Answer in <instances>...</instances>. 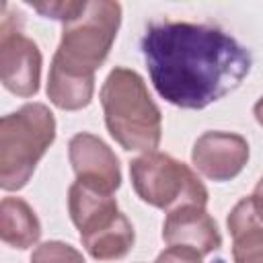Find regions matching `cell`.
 I'll return each instance as SVG.
<instances>
[{"label": "cell", "mask_w": 263, "mask_h": 263, "mask_svg": "<svg viewBox=\"0 0 263 263\" xmlns=\"http://www.w3.org/2000/svg\"><path fill=\"white\" fill-rule=\"evenodd\" d=\"M140 49L156 92L181 109H205L249 76L251 51L216 25L150 23Z\"/></svg>", "instance_id": "6da1fadb"}, {"label": "cell", "mask_w": 263, "mask_h": 263, "mask_svg": "<svg viewBox=\"0 0 263 263\" xmlns=\"http://www.w3.org/2000/svg\"><path fill=\"white\" fill-rule=\"evenodd\" d=\"M41 236V222L35 210L21 197H4L0 203V238L4 245L25 251Z\"/></svg>", "instance_id": "7c38bea8"}, {"label": "cell", "mask_w": 263, "mask_h": 263, "mask_svg": "<svg viewBox=\"0 0 263 263\" xmlns=\"http://www.w3.org/2000/svg\"><path fill=\"white\" fill-rule=\"evenodd\" d=\"M201 257L203 255L189 247H166L154 263H201Z\"/></svg>", "instance_id": "2e32d148"}, {"label": "cell", "mask_w": 263, "mask_h": 263, "mask_svg": "<svg viewBox=\"0 0 263 263\" xmlns=\"http://www.w3.org/2000/svg\"><path fill=\"white\" fill-rule=\"evenodd\" d=\"M162 240L168 247H189L199 255H210L222 247V234L216 220L203 205H183L166 214Z\"/></svg>", "instance_id": "9c48e42d"}, {"label": "cell", "mask_w": 263, "mask_h": 263, "mask_svg": "<svg viewBox=\"0 0 263 263\" xmlns=\"http://www.w3.org/2000/svg\"><path fill=\"white\" fill-rule=\"evenodd\" d=\"M55 140V117L43 103H27L0 121V187L23 189Z\"/></svg>", "instance_id": "277c9868"}, {"label": "cell", "mask_w": 263, "mask_h": 263, "mask_svg": "<svg viewBox=\"0 0 263 263\" xmlns=\"http://www.w3.org/2000/svg\"><path fill=\"white\" fill-rule=\"evenodd\" d=\"M31 263H86V261L82 253L72 245L62 240H47L33 251Z\"/></svg>", "instance_id": "5bb4252c"}, {"label": "cell", "mask_w": 263, "mask_h": 263, "mask_svg": "<svg viewBox=\"0 0 263 263\" xmlns=\"http://www.w3.org/2000/svg\"><path fill=\"white\" fill-rule=\"evenodd\" d=\"M80 240H82V247L86 249V253L92 259H97V261H117V259H123L132 251V247L136 242V232H134V226L127 220V216L121 214L107 228H103L95 234L82 236Z\"/></svg>", "instance_id": "4fadbf2b"}, {"label": "cell", "mask_w": 263, "mask_h": 263, "mask_svg": "<svg viewBox=\"0 0 263 263\" xmlns=\"http://www.w3.org/2000/svg\"><path fill=\"white\" fill-rule=\"evenodd\" d=\"M191 162L210 181H230L249 162V142L240 134L205 132L191 148Z\"/></svg>", "instance_id": "ba28073f"}, {"label": "cell", "mask_w": 263, "mask_h": 263, "mask_svg": "<svg viewBox=\"0 0 263 263\" xmlns=\"http://www.w3.org/2000/svg\"><path fill=\"white\" fill-rule=\"evenodd\" d=\"M121 25V4L88 2L84 12L66 23L47 74V97L64 111H78L92 101L95 72L107 60Z\"/></svg>", "instance_id": "7a4b0ae2"}, {"label": "cell", "mask_w": 263, "mask_h": 263, "mask_svg": "<svg viewBox=\"0 0 263 263\" xmlns=\"http://www.w3.org/2000/svg\"><path fill=\"white\" fill-rule=\"evenodd\" d=\"M68 212L72 224L80 232V238L107 228L121 216L113 193L99 191L78 181L68 189Z\"/></svg>", "instance_id": "30bf717a"}, {"label": "cell", "mask_w": 263, "mask_h": 263, "mask_svg": "<svg viewBox=\"0 0 263 263\" xmlns=\"http://www.w3.org/2000/svg\"><path fill=\"white\" fill-rule=\"evenodd\" d=\"M226 226L232 236L234 263H263V212L253 195L232 208Z\"/></svg>", "instance_id": "8fae6325"}, {"label": "cell", "mask_w": 263, "mask_h": 263, "mask_svg": "<svg viewBox=\"0 0 263 263\" xmlns=\"http://www.w3.org/2000/svg\"><path fill=\"white\" fill-rule=\"evenodd\" d=\"M105 125L129 152H154L162 138V115L144 78L129 68H113L101 86Z\"/></svg>", "instance_id": "3957f363"}, {"label": "cell", "mask_w": 263, "mask_h": 263, "mask_svg": "<svg viewBox=\"0 0 263 263\" xmlns=\"http://www.w3.org/2000/svg\"><path fill=\"white\" fill-rule=\"evenodd\" d=\"M129 177L138 197L158 210L208 203V189L191 166L164 152H146L132 160Z\"/></svg>", "instance_id": "5b68a950"}, {"label": "cell", "mask_w": 263, "mask_h": 263, "mask_svg": "<svg viewBox=\"0 0 263 263\" xmlns=\"http://www.w3.org/2000/svg\"><path fill=\"white\" fill-rule=\"evenodd\" d=\"M88 2H31V6L41 12L43 16L47 18H55V21H62L64 25L78 18L84 8H86Z\"/></svg>", "instance_id": "9a60e30c"}, {"label": "cell", "mask_w": 263, "mask_h": 263, "mask_svg": "<svg viewBox=\"0 0 263 263\" xmlns=\"http://www.w3.org/2000/svg\"><path fill=\"white\" fill-rule=\"evenodd\" d=\"M6 8L0 25V80L6 90L16 97H33L41 82V51L29 39Z\"/></svg>", "instance_id": "8992f818"}, {"label": "cell", "mask_w": 263, "mask_h": 263, "mask_svg": "<svg viewBox=\"0 0 263 263\" xmlns=\"http://www.w3.org/2000/svg\"><path fill=\"white\" fill-rule=\"evenodd\" d=\"M68 158L78 183L113 193L121 185V166L115 152L95 134L80 132L70 138Z\"/></svg>", "instance_id": "52a82bcc"}, {"label": "cell", "mask_w": 263, "mask_h": 263, "mask_svg": "<svg viewBox=\"0 0 263 263\" xmlns=\"http://www.w3.org/2000/svg\"><path fill=\"white\" fill-rule=\"evenodd\" d=\"M253 115H255V119H257V123L263 127V97L255 103V107H253Z\"/></svg>", "instance_id": "ac0fdd59"}, {"label": "cell", "mask_w": 263, "mask_h": 263, "mask_svg": "<svg viewBox=\"0 0 263 263\" xmlns=\"http://www.w3.org/2000/svg\"><path fill=\"white\" fill-rule=\"evenodd\" d=\"M253 199L257 201L259 210L263 212V177H261V179H259V183L255 185V191H253Z\"/></svg>", "instance_id": "e0dca14e"}]
</instances>
